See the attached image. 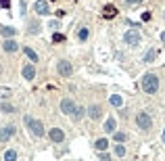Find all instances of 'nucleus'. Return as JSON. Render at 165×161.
Wrapping results in <instances>:
<instances>
[{"label":"nucleus","instance_id":"aec40b11","mask_svg":"<svg viewBox=\"0 0 165 161\" xmlns=\"http://www.w3.org/2000/svg\"><path fill=\"white\" fill-rule=\"evenodd\" d=\"M4 161H17V153L15 151H7L4 153Z\"/></svg>","mask_w":165,"mask_h":161},{"label":"nucleus","instance_id":"5701e85b","mask_svg":"<svg viewBox=\"0 0 165 161\" xmlns=\"http://www.w3.org/2000/svg\"><path fill=\"white\" fill-rule=\"evenodd\" d=\"M115 153L119 155V157H124V155H125V147H124V144H117V147H115Z\"/></svg>","mask_w":165,"mask_h":161},{"label":"nucleus","instance_id":"ddd939ff","mask_svg":"<svg viewBox=\"0 0 165 161\" xmlns=\"http://www.w3.org/2000/svg\"><path fill=\"white\" fill-rule=\"evenodd\" d=\"M115 126H117V124H115V119L109 117L107 121H104V132H107V134H113V132H115Z\"/></svg>","mask_w":165,"mask_h":161},{"label":"nucleus","instance_id":"9b49d317","mask_svg":"<svg viewBox=\"0 0 165 161\" xmlns=\"http://www.w3.org/2000/svg\"><path fill=\"white\" fill-rule=\"evenodd\" d=\"M2 46H4V50H7V52H15V50L19 48V44L15 42V40H11V38H8V40H4V44H2Z\"/></svg>","mask_w":165,"mask_h":161},{"label":"nucleus","instance_id":"7c9ffc66","mask_svg":"<svg viewBox=\"0 0 165 161\" xmlns=\"http://www.w3.org/2000/svg\"><path fill=\"white\" fill-rule=\"evenodd\" d=\"M161 42L165 44V32H163V34H161Z\"/></svg>","mask_w":165,"mask_h":161},{"label":"nucleus","instance_id":"2f4dec72","mask_svg":"<svg viewBox=\"0 0 165 161\" xmlns=\"http://www.w3.org/2000/svg\"><path fill=\"white\" fill-rule=\"evenodd\" d=\"M163 142H165V130H163Z\"/></svg>","mask_w":165,"mask_h":161},{"label":"nucleus","instance_id":"cd10ccee","mask_svg":"<svg viewBox=\"0 0 165 161\" xmlns=\"http://www.w3.org/2000/svg\"><path fill=\"white\" fill-rule=\"evenodd\" d=\"M0 7H2V8H8V7H11V0H0Z\"/></svg>","mask_w":165,"mask_h":161},{"label":"nucleus","instance_id":"b1692460","mask_svg":"<svg viewBox=\"0 0 165 161\" xmlns=\"http://www.w3.org/2000/svg\"><path fill=\"white\" fill-rule=\"evenodd\" d=\"M63 40H65V36H63V34H59V32H56V34L52 36V42H63Z\"/></svg>","mask_w":165,"mask_h":161},{"label":"nucleus","instance_id":"7ed1b4c3","mask_svg":"<svg viewBox=\"0 0 165 161\" xmlns=\"http://www.w3.org/2000/svg\"><path fill=\"white\" fill-rule=\"evenodd\" d=\"M136 121H138V128H142V130H148V128L153 126V119H151V115H146L144 111H142V113H138V115H136Z\"/></svg>","mask_w":165,"mask_h":161},{"label":"nucleus","instance_id":"4468645a","mask_svg":"<svg viewBox=\"0 0 165 161\" xmlns=\"http://www.w3.org/2000/svg\"><path fill=\"white\" fill-rule=\"evenodd\" d=\"M88 115H90V117H92V119H98V117H100V107L92 105V107H90V109H88Z\"/></svg>","mask_w":165,"mask_h":161},{"label":"nucleus","instance_id":"6ab92c4d","mask_svg":"<svg viewBox=\"0 0 165 161\" xmlns=\"http://www.w3.org/2000/svg\"><path fill=\"white\" fill-rule=\"evenodd\" d=\"M0 32H2V36H4V38H11V36H15V27H2Z\"/></svg>","mask_w":165,"mask_h":161},{"label":"nucleus","instance_id":"4be33fe9","mask_svg":"<svg viewBox=\"0 0 165 161\" xmlns=\"http://www.w3.org/2000/svg\"><path fill=\"white\" fill-rule=\"evenodd\" d=\"M77 38H80V40H86V38H88V29L82 27L80 32H77Z\"/></svg>","mask_w":165,"mask_h":161},{"label":"nucleus","instance_id":"f8f14e48","mask_svg":"<svg viewBox=\"0 0 165 161\" xmlns=\"http://www.w3.org/2000/svg\"><path fill=\"white\" fill-rule=\"evenodd\" d=\"M103 15L107 17V19L115 17V15H117V7H113V4H107V7H104V11H103Z\"/></svg>","mask_w":165,"mask_h":161},{"label":"nucleus","instance_id":"393cba45","mask_svg":"<svg viewBox=\"0 0 165 161\" xmlns=\"http://www.w3.org/2000/svg\"><path fill=\"white\" fill-rule=\"evenodd\" d=\"M38 32H40V23L32 21V34H38Z\"/></svg>","mask_w":165,"mask_h":161},{"label":"nucleus","instance_id":"c85d7f7f","mask_svg":"<svg viewBox=\"0 0 165 161\" xmlns=\"http://www.w3.org/2000/svg\"><path fill=\"white\" fill-rule=\"evenodd\" d=\"M100 161H111V157L107 153H100Z\"/></svg>","mask_w":165,"mask_h":161},{"label":"nucleus","instance_id":"20e7f679","mask_svg":"<svg viewBox=\"0 0 165 161\" xmlns=\"http://www.w3.org/2000/svg\"><path fill=\"white\" fill-rule=\"evenodd\" d=\"M125 42L130 44V46H134V48H136L138 44H140V40H142V38H140V34H138L136 29H130V32H125Z\"/></svg>","mask_w":165,"mask_h":161},{"label":"nucleus","instance_id":"473e14b6","mask_svg":"<svg viewBox=\"0 0 165 161\" xmlns=\"http://www.w3.org/2000/svg\"><path fill=\"white\" fill-rule=\"evenodd\" d=\"M163 17H165V15H163Z\"/></svg>","mask_w":165,"mask_h":161},{"label":"nucleus","instance_id":"f03ea898","mask_svg":"<svg viewBox=\"0 0 165 161\" xmlns=\"http://www.w3.org/2000/svg\"><path fill=\"white\" fill-rule=\"evenodd\" d=\"M25 126H27V130H32L36 136H44V124H42V121H38V119L27 115V117H25Z\"/></svg>","mask_w":165,"mask_h":161},{"label":"nucleus","instance_id":"2eb2a0df","mask_svg":"<svg viewBox=\"0 0 165 161\" xmlns=\"http://www.w3.org/2000/svg\"><path fill=\"white\" fill-rule=\"evenodd\" d=\"M109 103H111L113 107H121V103H124V100H121V96H119V94H111Z\"/></svg>","mask_w":165,"mask_h":161},{"label":"nucleus","instance_id":"0eeeda50","mask_svg":"<svg viewBox=\"0 0 165 161\" xmlns=\"http://www.w3.org/2000/svg\"><path fill=\"white\" fill-rule=\"evenodd\" d=\"M15 134V126H4L0 128V142H7L11 136Z\"/></svg>","mask_w":165,"mask_h":161},{"label":"nucleus","instance_id":"9d476101","mask_svg":"<svg viewBox=\"0 0 165 161\" xmlns=\"http://www.w3.org/2000/svg\"><path fill=\"white\" fill-rule=\"evenodd\" d=\"M23 77H25V80H34L36 77V67L34 65H25V67H23Z\"/></svg>","mask_w":165,"mask_h":161},{"label":"nucleus","instance_id":"c756f323","mask_svg":"<svg viewBox=\"0 0 165 161\" xmlns=\"http://www.w3.org/2000/svg\"><path fill=\"white\" fill-rule=\"evenodd\" d=\"M128 4H136V2H140V0H125Z\"/></svg>","mask_w":165,"mask_h":161},{"label":"nucleus","instance_id":"bb28decb","mask_svg":"<svg viewBox=\"0 0 165 161\" xmlns=\"http://www.w3.org/2000/svg\"><path fill=\"white\" fill-rule=\"evenodd\" d=\"M82 115H84V109H82V107H77L75 113H73V117H82Z\"/></svg>","mask_w":165,"mask_h":161},{"label":"nucleus","instance_id":"a878e982","mask_svg":"<svg viewBox=\"0 0 165 161\" xmlns=\"http://www.w3.org/2000/svg\"><path fill=\"white\" fill-rule=\"evenodd\" d=\"M115 140H117V142H124V140H125V134L124 132H115Z\"/></svg>","mask_w":165,"mask_h":161},{"label":"nucleus","instance_id":"39448f33","mask_svg":"<svg viewBox=\"0 0 165 161\" xmlns=\"http://www.w3.org/2000/svg\"><path fill=\"white\" fill-rule=\"evenodd\" d=\"M75 103H73V100H71V98H63L61 100V111L65 113V115H73V113H75Z\"/></svg>","mask_w":165,"mask_h":161},{"label":"nucleus","instance_id":"412c9836","mask_svg":"<svg viewBox=\"0 0 165 161\" xmlns=\"http://www.w3.org/2000/svg\"><path fill=\"white\" fill-rule=\"evenodd\" d=\"M0 109H2V113H13L15 111L13 105H8V103H2V107H0Z\"/></svg>","mask_w":165,"mask_h":161},{"label":"nucleus","instance_id":"a211bd4d","mask_svg":"<svg viewBox=\"0 0 165 161\" xmlns=\"http://www.w3.org/2000/svg\"><path fill=\"white\" fill-rule=\"evenodd\" d=\"M23 52H25V55L29 56V61H38V55H36L34 50L29 48V46H25V48H23Z\"/></svg>","mask_w":165,"mask_h":161},{"label":"nucleus","instance_id":"423d86ee","mask_svg":"<svg viewBox=\"0 0 165 161\" xmlns=\"http://www.w3.org/2000/svg\"><path fill=\"white\" fill-rule=\"evenodd\" d=\"M56 69H59V73H61L63 77H69L71 73H73V67H71L69 61H61V63L56 65Z\"/></svg>","mask_w":165,"mask_h":161},{"label":"nucleus","instance_id":"f3484780","mask_svg":"<svg viewBox=\"0 0 165 161\" xmlns=\"http://www.w3.org/2000/svg\"><path fill=\"white\" fill-rule=\"evenodd\" d=\"M155 59H157V50H148V52L144 55V61H146V63H153Z\"/></svg>","mask_w":165,"mask_h":161},{"label":"nucleus","instance_id":"f257e3e1","mask_svg":"<svg viewBox=\"0 0 165 161\" xmlns=\"http://www.w3.org/2000/svg\"><path fill=\"white\" fill-rule=\"evenodd\" d=\"M142 90H144L146 94H155V92L159 90V77L155 76V73L142 76Z\"/></svg>","mask_w":165,"mask_h":161},{"label":"nucleus","instance_id":"1a4fd4ad","mask_svg":"<svg viewBox=\"0 0 165 161\" xmlns=\"http://www.w3.org/2000/svg\"><path fill=\"white\" fill-rule=\"evenodd\" d=\"M63 138H65L63 130H59V128H52V130H50V140H52V142H63Z\"/></svg>","mask_w":165,"mask_h":161},{"label":"nucleus","instance_id":"6e6552de","mask_svg":"<svg viewBox=\"0 0 165 161\" xmlns=\"http://www.w3.org/2000/svg\"><path fill=\"white\" fill-rule=\"evenodd\" d=\"M34 8H36V13L38 15H48L50 13V8H48V4H46V0H38L34 4Z\"/></svg>","mask_w":165,"mask_h":161},{"label":"nucleus","instance_id":"dca6fc26","mask_svg":"<svg viewBox=\"0 0 165 161\" xmlns=\"http://www.w3.org/2000/svg\"><path fill=\"white\" fill-rule=\"evenodd\" d=\"M107 147H109L107 138H98L96 140V151H107Z\"/></svg>","mask_w":165,"mask_h":161}]
</instances>
